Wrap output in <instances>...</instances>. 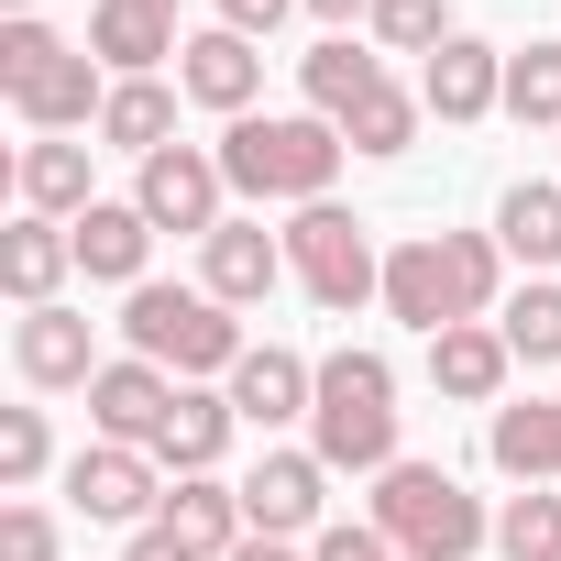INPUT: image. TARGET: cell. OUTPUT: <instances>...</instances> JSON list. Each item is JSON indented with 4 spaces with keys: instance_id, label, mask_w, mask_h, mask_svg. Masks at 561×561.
I'll return each mask as SVG.
<instances>
[{
    "instance_id": "1",
    "label": "cell",
    "mask_w": 561,
    "mask_h": 561,
    "mask_svg": "<svg viewBox=\"0 0 561 561\" xmlns=\"http://www.w3.org/2000/svg\"><path fill=\"white\" fill-rule=\"evenodd\" d=\"M495 275H506V242L495 231H419L386 253V320L408 331H451V320H484L495 309Z\"/></svg>"
},
{
    "instance_id": "2",
    "label": "cell",
    "mask_w": 561,
    "mask_h": 561,
    "mask_svg": "<svg viewBox=\"0 0 561 561\" xmlns=\"http://www.w3.org/2000/svg\"><path fill=\"white\" fill-rule=\"evenodd\" d=\"M342 154H353V144H342V122H320V111H287V122L242 111V122L220 133V176H231L242 198H298V209L331 198Z\"/></svg>"
},
{
    "instance_id": "3",
    "label": "cell",
    "mask_w": 561,
    "mask_h": 561,
    "mask_svg": "<svg viewBox=\"0 0 561 561\" xmlns=\"http://www.w3.org/2000/svg\"><path fill=\"white\" fill-rule=\"evenodd\" d=\"M309 451L331 473H386L397 451V364L386 353H331L320 364V408H309Z\"/></svg>"
},
{
    "instance_id": "4",
    "label": "cell",
    "mask_w": 561,
    "mask_h": 561,
    "mask_svg": "<svg viewBox=\"0 0 561 561\" xmlns=\"http://www.w3.org/2000/svg\"><path fill=\"white\" fill-rule=\"evenodd\" d=\"M0 89H12V111H23L45 144L111 111L100 56H89V45H67V34H45V23H0Z\"/></svg>"
},
{
    "instance_id": "5",
    "label": "cell",
    "mask_w": 561,
    "mask_h": 561,
    "mask_svg": "<svg viewBox=\"0 0 561 561\" xmlns=\"http://www.w3.org/2000/svg\"><path fill=\"white\" fill-rule=\"evenodd\" d=\"M375 528L408 550V561H473L495 528H484V506L440 473V462H386L375 473Z\"/></svg>"
},
{
    "instance_id": "6",
    "label": "cell",
    "mask_w": 561,
    "mask_h": 561,
    "mask_svg": "<svg viewBox=\"0 0 561 561\" xmlns=\"http://www.w3.org/2000/svg\"><path fill=\"white\" fill-rule=\"evenodd\" d=\"M122 331H133V353H144V364H176L187 386H198V375H231V364L253 353V342H242V320H231L209 287H133Z\"/></svg>"
},
{
    "instance_id": "7",
    "label": "cell",
    "mask_w": 561,
    "mask_h": 561,
    "mask_svg": "<svg viewBox=\"0 0 561 561\" xmlns=\"http://www.w3.org/2000/svg\"><path fill=\"white\" fill-rule=\"evenodd\" d=\"M287 275L320 298V309H364V298H386V253H375V231L353 220V209H298L287 220Z\"/></svg>"
},
{
    "instance_id": "8",
    "label": "cell",
    "mask_w": 561,
    "mask_h": 561,
    "mask_svg": "<svg viewBox=\"0 0 561 561\" xmlns=\"http://www.w3.org/2000/svg\"><path fill=\"white\" fill-rule=\"evenodd\" d=\"M67 495H78V517H100V528H154V517H165V462L133 451V440H100V451L67 462Z\"/></svg>"
},
{
    "instance_id": "9",
    "label": "cell",
    "mask_w": 561,
    "mask_h": 561,
    "mask_svg": "<svg viewBox=\"0 0 561 561\" xmlns=\"http://www.w3.org/2000/svg\"><path fill=\"white\" fill-rule=\"evenodd\" d=\"M220 154H198V144H165V154H144V187H133V209L154 220V231H220Z\"/></svg>"
},
{
    "instance_id": "10",
    "label": "cell",
    "mask_w": 561,
    "mask_h": 561,
    "mask_svg": "<svg viewBox=\"0 0 561 561\" xmlns=\"http://www.w3.org/2000/svg\"><path fill=\"white\" fill-rule=\"evenodd\" d=\"M320 506H331V462H320V451H264V462L242 473L253 539H298V528H320Z\"/></svg>"
},
{
    "instance_id": "11",
    "label": "cell",
    "mask_w": 561,
    "mask_h": 561,
    "mask_svg": "<svg viewBox=\"0 0 561 561\" xmlns=\"http://www.w3.org/2000/svg\"><path fill=\"white\" fill-rule=\"evenodd\" d=\"M419 111H440V122H484V111H506V56L473 45V34H451V45L419 67Z\"/></svg>"
},
{
    "instance_id": "12",
    "label": "cell",
    "mask_w": 561,
    "mask_h": 561,
    "mask_svg": "<svg viewBox=\"0 0 561 561\" xmlns=\"http://www.w3.org/2000/svg\"><path fill=\"white\" fill-rule=\"evenodd\" d=\"M165 408H176V386H165V364H144V353L100 364V386H89V419H100V440H133V451H154Z\"/></svg>"
},
{
    "instance_id": "13",
    "label": "cell",
    "mask_w": 561,
    "mask_h": 561,
    "mask_svg": "<svg viewBox=\"0 0 561 561\" xmlns=\"http://www.w3.org/2000/svg\"><path fill=\"white\" fill-rule=\"evenodd\" d=\"M231 408H242L253 430H287V419L320 408V364H298L287 342H253V353L231 364Z\"/></svg>"
},
{
    "instance_id": "14",
    "label": "cell",
    "mask_w": 561,
    "mask_h": 561,
    "mask_svg": "<svg viewBox=\"0 0 561 561\" xmlns=\"http://www.w3.org/2000/svg\"><path fill=\"white\" fill-rule=\"evenodd\" d=\"M198 253H209V298L220 309H264L275 275H287V231H253V220H220Z\"/></svg>"
},
{
    "instance_id": "15",
    "label": "cell",
    "mask_w": 561,
    "mask_h": 561,
    "mask_svg": "<svg viewBox=\"0 0 561 561\" xmlns=\"http://www.w3.org/2000/svg\"><path fill=\"white\" fill-rule=\"evenodd\" d=\"M154 528H176L198 561H231L242 539H253V517H242V484H220V473H176L165 484V517Z\"/></svg>"
},
{
    "instance_id": "16",
    "label": "cell",
    "mask_w": 561,
    "mask_h": 561,
    "mask_svg": "<svg viewBox=\"0 0 561 561\" xmlns=\"http://www.w3.org/2000/svg\"><path fill=\"white\" fill-rule=\"evenodd\" d=\"M89 56H100L111 78H154V67L187 56V45H176V12H154V0H100V12H89Z\"/></svg>"
},
{
    "instance_id": "17",
    "label": "cell",
    "mask_w": 561,
    "mask_h": 561,
    "mask_svg": "<svg viewBox=\"0 0 561 561\" xmlns=\"http://www.w3.org/2000/svg\"><path fill=\"white\" fill-rule=\"evenodd\" d=\"M176 89H187L198 111L242 122V111H253V89H264V56H253L242 34H187V56H176Z\"/></svg>"
},
{
    "instance_id": "18",
    "label": "cell",
    "mask_w": 561,
    "mask_h": 561,
    "mask_svg": "<svg viewBox=\"0 0 561 561\" xmlns=\"http://www.w3.org/2000/svg\"><path fill=\"white\" fill-rule=\"evenodd\" d=\"M12 364H23V386H100V353H89V320L78 309H23Z\"/></svg>"
},
{
    "instance_id": "19",
    "label": "cell",
    "mask_w": 561,
    "mask_h": 561,
    "mask_svg": "<svg viewBox=\"0 0 561 561\" xmlns=\"http://www.w3.org/2000/svg\"><path fill=\"white\" fill-rule=\"evenodd\" d=\"M506 364H517V353H506V331H484V320H451V331L430 342V386L462 397V408H495V397H506Z\"/></svg>"
},
{
    "instance_id": "20",
    "label": "cell",
    "mask_w": 561,
    "mask_h": 561,
    "mask_svg": "<svg viewBox=\"0 0 561 561\" xmlns=\"http://www.w3.org/2000/svg\"><path fill=\"white\" fill-rule=\"evenodd\" d=\"M67 264H78V231H67V220H34V209H23L12 231H0V287H12L23 309H56V275H67Z\"/></svg>"
},
{
    "instance_id": "21",
    "label": "cell",
    "mask_w": 561,
    "mask_h": 561,
    "mask_svg": "<svg viewBox=\"0 0 561 561\" xmlns=\"http://www.w3.org/2000/svg\"><path fill=\"white\" fill-rule=\"evenodd\" d=\"M89 154H100V144H67V133H56V144H23V154H12L23 209H34V220H78V209H100V198H89Z\"/></svg>"
},
{
    "instance_id": "22",
    "label": "cell",
    "mask_w": 561,
    "mask_h": 561,
    "mask_svg": "<svg viewBox=\"0 0 561 561\" xmlns=\"http://www.w3.org/2000/svg\"><path fill=\"white\" fill-rule=\"evenodd\" d=\"M231 430H242V408H231V397L176 386V408H165V430H154V462H165V473H209V462L231 451Z\"/></svg>"
},
{
    "instance_id": "23",
    "label": "cell",
    "mask_w": 561,
    "mask_h": 561,
    "mask_svg": "<svg viewBox=\"0 0 561 561\" xmlns=\"http://www.w3.org/2000/svg\"><path fill=\"white\" fill-rule=\"evenodd\" d=\"M67 231H78V264L100 275V287H144V242H154V220H144L133 198H100V209H78Z\"/></svg>"
},
{
    "instance_id": "24",
    "label": "cell",
    "mask_w": 561,
    "mask_h": 561,
    "mask_svg": "<svg viewBox=\"0 0 561 561\" xmlns=\"http://www.w3.org/2000/svg\"><path fill=\"white\" fill-rule=\"evenodd\" d=\"M484 451H495V473H517V484H561V397H528V408H495Z\"/></svg>"
},
{
    "instance_id": "25",
    "label": "cell",
    "mask_w": 561,
    "mask_h": 561,
    "mask_svg": "<svg viewBox=\"0 0 561 561\" xmlns=\"http://www.w3.org/2000/svg\"><path fill=\"white\" fill-rule=\"evenodd\" d=\"M100 144H111V154H133V165H144V154H165V144H176V89H165V78H111Z\"/></svg>"
},
{
    "instance_id": "26",
    "label": "cell",
    "mask_w": 561,
    "mask_h": 561,
    "mask_svg": "<svg viewBox=\"0 0 561 561\" xmlns=\"http://www.w3.org/2000/svg\"><path fill=\"white\" fill-rule=\"evenodd\" d=\"M298 78H309V111H320V122H353V111H364V100L386 89V67H375V56H364L353 34L309 45V56H298Z\"/></svg>"
},
{
    "instance_id": "27",
    "label": "cell",
    "mask_w": 561,
    "mask_h": 561,
    "mask_svg": "<svg viewBox=\"0 0 561 561\" xmlns=\"http://www.w3.org/2000/svg\"><path fill=\"white\" fill-rule=\"evenodd\" d=\"M495 242H506L517 264H561V187H506Z\"/></svg>"
},
{
    "instance_id": "28",
    "label": "cell",
    "mask_w": 561,
    "mask_h": 561,
    "mask_svg": "<svg viewBox=\"0 0 561 561\" xmlns=\"http://www.w3.org/2000/svg\"><path fill=\"white\" fill-rule=\"evenodd\" d=\"M495 331H506L517 364H561V287H550V275H539V287H517V298L495 309Z\"/></svg>"
},
{
    "instance_id": "29",
    "label": "cell",
    "mask_w": 561,
    "mask_h": 561,
    "mask_svg": "<svg viewBox=\"0 0 561 561\" xmlns=\"http://www.w3.org/2000/svg\"><path fill=\"white\" fill-rule=\"evenodd\" d=\"M495 550H506V561H561V495H550V484L506 495V517H495Z\"/></svg>"
},
{
    "instance_id": "30",
    "label": "cell",
    "mask_w": 561,
    "mask_h": 561,
    "mask_svg": "<svg viewBox=\"0 0 561 561\" xmlns=\"http://www.w3.org/2000/svg\"><path fill=\"white\" fill-rule=\"evenodd\" d=\"M364 34L397 45V56H440V45H451V12H440V0H375Z\"/></svg>"
},
{
    "instance_id": "31",
    "label": "cell",
    "mask_w": 561,
    "mask_h": 561,
    "mask_svg": "<svg viewBox=\"0 0 561 561\" xmlns=\"http://www.w3.org/2000/svg\"><path fill=\"white\" fill-rule=\"evenodd\" d=\"M342 144H353V154H408V144H419V100H408V89H375V100L342 122Z\"/></svg>"
},
{
    "instance_id": "32",
    "label": "cell",
    "mask_w": 561,
    "mask_h": 561,
    "mask_svg": "<svg viewBox=\"0 0 561 561\" xmlns=\"http://www.w3.org/2000/svg\"><path fill=\"white\" fill-rule=\"evenodd\" d=\"M506 111L561 133V45H528V56H506Z\"/></svg>"
},
{
    "instance_id": "33",
    "label": "cell",
    "mask_w": 561,
    "mask_h": 561,
    "mask_svg": "<svg viewBox=\"0 0 561 561\" xmlns=\"http://www.w3.org/2000/svg\"><path fill=\"white\" fill-rule=\"evenodd\" d=\"M45 462H56V430H45V408H0V484L23 495Z\"/></svg>"
},
{
    "instance_id": "34",
    "label": "cell",
    "mask_w": 561,
    "mask_h": 561,
    "mask_svg": "<svg viewBox=\"0 0 561 561\" xmlns=\"http://www.w3.org/2000/svg\"><path fill=\"white\" fill-rule=\"evenodd\" d=\"M0 561H56V517L45 506H0Z\"/></svg>"
},
{
    "instance_id": "35",
    "label": "cell",
    "mask_w": 561,
    "mask_h": 561,
    "mask_svg": "<svg viewBox=\"0 0 561 561\" xmlns=\"http://www.w3.org/2000/svg\"><path fill=\"white\" fill-rule=\"evenodd\" d=\"M309 561H408V550H397L386 528H320V550H309Z\"/></svg>"
},
{
    "instance_id": "36",
    "label": "cell",
    "mask_w": 561,
    "mask_h": 561,
    "mask_svg": "<svg viewBox=\"0 0 561 561\" xmlns=\"http://www.w3.org/2000/svg\"><path fill=\"white\" fill-rule=\"evenodd\" d=\"M287 12H298V0H220V34H242V45H253V34H275Z\"/></svg>"
},
{
    "instance_id": "37",
    "label": "cell",
    "mask_w": 561,
    "mask_h": 561,
    "mask_svg": "<svg viewBox=\"0 0 561 561\" xmlns=\"http://www.w3.org/2000/svg\"><path fill=\"white\" fill-rule=\"evenodd\" d=\"M122 561H198V550H187L176 528H133V550H122Z\"/></svg>"
},
{
    "instance_id": "38",
    "label": "cell",
    "mask_w": 561,
    "mask_h": 561,
    "mask_svg": "<svg viewBox=\"0 0 561 561\" xmlns=\"http://www.w3.org/2000/svg\"><path fill=\"white\" fill-rule=\"evenodd\" d=\"M309 12H320V23H331V34H342V23H353V12H375V0H309Z\"/></svg>"
},
{
    "instance_id": "39",
    "label": "cell",
    "mask_w": 561,
    "mask_h": 561,
    "mask_svg": "<svg viewBox=\"0 0 561 561\" xmlns=\"http://www.w3.org/2000/svg\"><path fill=\"white\" fill-rule=\"evenodd\" d=\"M231 561H298V550H287V539H242Z\"/></svg>"
},
{
    "instance_id": "40",
    "label": "cell",
    "mask_w": 561,
    "mask_h": 561,
    "mask_svg": "<svg viewBox=\"0 0 561 561\" xmlns=\"http://www.w3.org/2000/svg\"><path fill=\"white\" fill-rule=\"evenodd\" d=\"M12 23H34V0H12Z\"/></svg>"
},
{
    "instance_id": "41",
    "label": "cell",
    "mask_w": 561,
    "mask_h": 561,
    "mask_svg": "<svg viewBox=\"0 0 561 561\" xmlns=\"http://www.w3.org/2000/svg\"><path fill=\"white\" fill-rule=\"evenodd\" d=\"M154 12H176V0H154Z\"/></svg>"
}]
</instances>
